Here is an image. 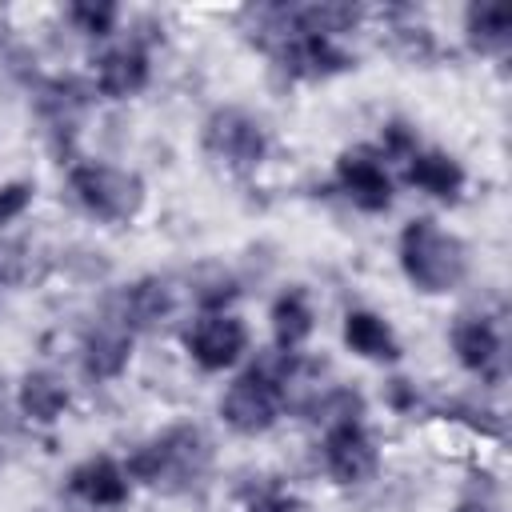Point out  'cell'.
I'll use <instances>...</instances> for the list:
<instances>
[{"mask_svg":"<svg viewBox=\"0 0 512 512\" xmlns=\"http://www.w3.org/2000/svg\"><path fill=\"white\" fill-rule=\"evenodd\" d=\"M400 268H404L412 288H420L428 296H440V292H452V288L464 284L468 248L456 232L420 216V220H408L404 232H400Z\"/></svg>","mask_w":512,"mask_h":512,"instance_id":"cell-1","label":"cell"},{"mask_svg":"<svg viewBox=\"0 0 512 512\" xmlns=\"http://www.w3.org/2000/svg\"><path fill=\"white\" fill-rule=\"evenodd\" d=\"M212 460V444L200 428L192 424H176L168 428L164 436L140 444L132 456H128V480H140V484H152V488H180L196 476H204Z\"/></svg>","mask_w":512,"mask_h":512,"instance_id":"cell-2","label":"cell"},{"mask_svg":"<svg viewBox=\"0 0 512 512\" xmlns=\"http://www.w3.org/2000/svg\"><path fill=\"white\" fill-rule=\"evenodd\" d=\"M68 188L80 200L84 212L100 220H132L144 208V180L128 168L104 164V160H80L68 172Z\"/></svg>","mask_w":512,"mask_h":512,"instance_id":"cell-3","label":"cell"},{"mask_svg":"<svg viewBox=\"0 0 512 512\" xmlns=\"http://www.w3.org/2000/svg\"><path fill=\"white\" fill-rule=\"evenodd\" d=\"M204 152L228 172H252L268 152V132L244 108H216L204 120Z\"/></svg>","mask_w":512,"mask_h":512,"instance_id":"cell-4","label":"cell"},{"mask_svg":"<svg viewBox=\"0 0 512 512\" xmlns=\"http://www.w3.org/2000/svg\"><path fill=\"white\" fill-rule=\"evenodd\" d=\"M220 416L232 432L240 436H260L276 424L280 416V388L272 380H264L260 372H244L240 380L228 384V392L220 396Z\"/></svg>","mask_w":512,"mask_h":512,"instance_id":"cell-5","label":"cell"},{"mask_svg":"<svg viewBox=\"0 0 512 512\" xmlns=\"http://www.w3.org/2000/svg\"><path fill=\"white\" fill-rule=\"evenodd\" d=\"M184 348L188 356L204 368V372H224L232 368L244 348H248V328L244 320L228 316V312H204L188 332H184Z\"/></svg>","mask_w":512,"mask_h":512,"instance_id":"cell-6","label":"cell"},{"mask_svg":"<svg viewBox=\"0 0 512 512\" xmlns=\"http://www.w3.org/2000/svg\"><path fill=\"white\" fill-rule=\"evenodd\" d=\"M324 468L336 484H364L380 468L376 440L364 424H336L324 428Z\"/></svg>","mask_w":512,"mask_h":512,"instance_id":"cell-7","label":"cell"},{"mask_svg":"<svg viewBox=\"0 0 512 512\" xmlns=\"http://www.w3.org/2000/svg\"><path fill=\"white\" fill-rule=\"evenodd\" d=\"M336 180H340L344 196H348L360 212H384V208L392 204L388 168L380 164V156H376L372 148L340 152V160H336Z\"/></svg>","mask_w":512,"mask_h":512,"instance_id":"cell-8","label":"cell"},{"mask_svg":"<svg viewBox=\"0 0 512 512\" xmlns=\"http://www.w3.org/2000/svg\"><path fill=\"white\" fill-rule=\"evenodd\" d=\"M452 352L476 376L496 380L504 372V344H500V332L488 316H460L452 324Z\"/></svg>","mask_w":512,"mask_h":512,"instance_id":"cell-9","label":"cell"},{"mask_svg":"<svg viewBox=\"0 0 512 512\" xmlns=\"http://www.w3.org/2000/svg\"><path fill=\"white\" fill-rule=\"evenodd\" d=\"M148 76H152V64H148V52L140 40H128L96 60V88L112 100H128V96L144 92Z\"/></svg>","mask_w":512,"mask_h":512,"instance_id":"cell-10","label":"cell"},{"mask_svg":"<svg viewBox=\"0 0 512 512\" xmlns=\"http://www.w3.org/2000/svg\"><path fill=\"white\" fill-rule=\"evenodd\" d=\"M172 308H176L172 284L160 280V276H144V280H136V284H128V288L120 292L112 316L136 332V328H156V324H164V320L172 316Z\"/></svg>","mask_w":512,"mask_h":512,"instance_id":"cell-11","label":"cell"},{"mask_svg":"<svg viewBox=\"0 0 512 512\" xmlns=\"http://www.w3.org/2000/svg\"><path fill=\"white\" fill-rule=\"evenodd\" d=\"M128 356H132V328L120 324L116 316L100 320L84 336V372L92 380H116L128 368Z\"/></svg>","mask_w":512,"mask_h":512,"instance_id":"cell-12","label":"cell"},{"mask_svg":"<svg viewBox=\"0 0 512 512\" xmlns=\"http://www.w3.org/2000/svg\"><path fill=\"white\" fill-rule=\"evenodd\" d=\"M68 488L92 508H116L128 500V472L112 456H92L80 468H72Z\"/></svg>","mask_w":512,"mask_h":512,"instance_id":"cell-13","label":"cell"},{"mask_svg":"<svg viewBox=\"0 0 512 512\" xmlns=\"http://www.w3.org/2000/svg\"><path fill=\"white\" fill-rule=\"evenodd\" d=\"M404 176H408L412 188H420V192H428V196H436L444 204L460 200V192H464V168L448 152H416V156H408V172Z\"/></svg>","mask_w":512,"mask_h":512,"instance_id":"cell-14","label":"cell"},{"mask_svg":"<svg viewBox=\"0 0 512 512\" xmlns=\"http://www.w3.org/2000/svg\"><path fill=\"white\" fill-rule=\"evenodd\" d=\"M344 344L364 356V360H396L400 356V340L396 332L388 328L384 316L368 312V308H352L344 316Z\"/></svg>","mask_w":512,"mask_h":512,"instance_id":"cell-15","label":"cell"},{"mask_svg":"<svg viewBox=\"0 0 512 512\" xmlns=\"http://www.w3.org/2000/svg\"><path fill=\"white\" fill-rule=\"evenodd\" d=\"M464 36L476 52L496 56L512 44V12L504 4H468L464 8Z\"/></svg>","mask_w":512,"mask_h":512,"instance_id":"cell-16","label":"cell"},{"mask_svg":"<svg viewBox=\"0 0 512 512\" xmlns=\"http://www.w3.org/2000/svg\"><path fill=\"white\" fill-rule=\"evenodd\" d=\"M312 328H316V312H312V304H308V296L300 288L276 296V304H272V336H276L280 352H296L312 336Z\"/></svg>","mask_w":512,"mask_h":512,"instance_id":"cell-17","label":"cell"},{"mask_svg":"<svg viewBox=\"0 0 512 512\" xmlns=\"http://www.w3.org/2000/svg\"><path fill=\"white\" fill-rule=\"evenodd\" d=\"M20 412L32 420V424H52L60 420V412L68 408V388L60 376L52 372H28L20 380Z\"/></svg>","mask_w":512,"mask_h":512,"instance_id":"cell-18","label":"cell"},{"mask_svg":"<svg viewBox=\"0 0 512 512\" xmlns=\"http://www.w3.org/2000/svg\"><path fill=\"white\" fill-rule=\"evenodd\" d=\"M312 416L324 420V428L360 424V416H364V396H360L356 388H324L320 400L312 404Z\"/></svg>","mask_w":512,"mask_h":512,"instance_id":"cell-19","label":"cell"},{"mask_svg":"<svg viewBox=\"0 0 512 512\" xmlns=\"http://www.w3.org/2000/svg\"><path fill=\"white\" fill-rule=\"evenodd\" d=\"M240 508H244V512H300V500H296V492H288L280 480L260 476L256 484H248V488L240 492Z\"/></svg>","mask_w":512,"mask_h":512,"instance_id":"cell-20","label":"cell"},{"mask_svg":"<svg viewBox=\"0 0 512 512\" xmlns=\"http://www.w3.org/2000/svg\"><path fill=\"white\" fill-rule=\"evenodd\" d=\"M236 280L224 272V268H208V272H200L196 276V284H192V296H196V304L204 308V312H224L232 300H236Z\"/></svg>","mask_w":512,"mask_h":512,"instance_id":"cell-21","label":"cell"},{"mask_svg":"<svg viewBox=\"0 0 512 512\" xmlns=\"http://www.w3.org/2000/svg\"><path fill=\"white\" fill-rule=\"evenodd\" d=\"M68 20L84 32V36H108L120 20V8L112 0H76L68 8Z\"/></svg>","mask_w":512,"mask_h":512,"instance_id":"cell-22","label":"cell"},{"mask_svg":"<svg viewBox=\"0 0 512 512\" xmlns=\"http://www.w3.org/2000/svg\"><path fill=\"white\" fill-rule=\"evenodd\" d=\"M32 276V248L28 244H4L0 248V284H20Z\"/></svg>","mask_w":512,"mask_h":512,"instance_id":"cell-23","label":"cell"},{"mask_svg":"<svg viewBox=\"0 0 512 512\" xmlns=\"http://www.w3.org/2000/svg\"><path fill=\"white\" fill-rule=\"evenodd\" d=\"M380 144H384V156L408 160V156H416V128L404 120H388L380 132Z\"/></svg>","mask_w":512,"mask_h":512,"instance_id":"cell-24","label":"cell"},{"mask_svg":"<svg viewBox=\"0 0 512 512\" xmlns=\"http://www.w3.org/2000/svg\"><path fill=\"white\" fill-rule=\"evenodd\" d=\"M32 204V184L12 180L0 188V224H12L16 216H24V208Z\"/></svg>","mask_w":512,"mask_h":512,"instance_id":"cell-25","label":"cell"},{"mask_svg":"<svg viewBox=\"0 0 512 512\" xmlns=\"http://www.w3.org/2000/svg\"><path fill=\"white\" fill-rule=\"evenodd\" d=\"M416 400H420V392H416V384H412V380L392 376V380L384 384V404H388L392 412H412V408H416Z\"/></svg>","mask_w":512,"mask_h":512,"instance_id":"cell-26","label":"cell"},{"mask_svg":"<svg viewBox=\"0 0 512 512\" xmlns=\"http://www.w3.org/2000/svg\"><path fill=\"white\" fill-rule=\"evenodd\" d=\"M456 512H496V504H492V500H484V496H472V500H464Z\"/></svg>","mask_w":512,"mask_h":512,"instance_id":"cell-27","label":"cell"}]
</instances>
